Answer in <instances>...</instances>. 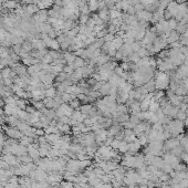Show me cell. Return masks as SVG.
I'll list each match as a JSON object with an SVG mask.
<instances>
[{
	"instance_id": "5",
	"label": "cell",
	"mask_w": 188,
	"mask_h": 188,
	"mask_svg": "<svg viewBox=\"0 0 188 188\" xmlns=\"http://www.w3.org/2000/svg\"><path fill=\"white\" fill-rule=\"evenodd\" d=\"M121 11L117 10V9H112L110 11V18H112V20L114 19H120L121 18Z\"/></svg>"
},
{
	"instance_id": "3",
	"label": "cell",
	"mask_w": 188,
	"mask_h": 188,
	"mask_svg": "<svg viewBox=\"0 0 188 188\" xmlns=\"http://www.w3.org/2000/svg\"><path fill=\"white\" fill-rule=\"evenodd\" d=\"M2 5H3V8H7V9H16V8H18V3L15 0H5Z\"/></svg>"
},
{
	"instance_id": "2",
	"label": "cell",
	"mask_w": 188,
	"mask_h": 188,
	"mask_svg": "<svg viewBox=\"0 0 188 188\" xmlns=\"http://www.w3.org/2000/svg\"><path fill=\"white\" fill-rule=\"evenodd\" d=\"M137 19L142 20V21H148L153 18V15L149 12V11H146V10H142V11H138L137 12Z\"/></svg>"
},
{
	"instance_id": "4",
	"label": "cell",
	"mask_w": 188,
	"mask_h": 188,
	"mask_svg": "<svg viewBox=\"0 0 188 188\" xmlns=\"http://www.w3.org/2000/svg\"><path fill=\"white\" fill-rule=\"evenodd\" d=\"M99 5L100 2L97 1V0H90V2H88V10H90V12L91 11H95L99 9Z\"/></svg>"
},
{
	"instance_id": "1",
	"label": "cell",
	"mask_w": 188,
	"mask_h": 188,
	"mask_svg": "<svg viewBox=\"0 0 188 188\" xmlns=\"http://www.w3.org/2000/svg\"><path fill=\"white\" fill-rule=\"evenodd\" d=\"M155 86L156 90H160L164 91L165 88H167L171 84V79L166 74L165 72H156L155 73Z\"/></svg>"
}]
</instances>
